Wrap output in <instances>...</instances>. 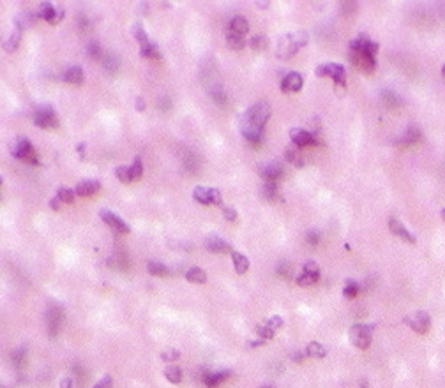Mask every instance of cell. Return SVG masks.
I'll return each instance as SVG.
<instances>
[{"instance_id": "obj_1", "label": "cell", "mask_w": 445, "mask_h": 388, "mask_svg": "<svg viewBox=\"0 0 445 388\" xmlns=\"http://www.w3.org/2000/svg\"><path fill=\"white\" fill-rule=\"evenodd\" d=\"M307 39L309 37H307V34L304 30L286 34L285 37L279 39L276 55H278L279 59H292V57L299 52V48H302V46L307 44Z\"/></svg>"}, {"instance_id": "obj_2", "label": "cell", "mask_w": 445, "mask_h": 388, "mask_svg": "<svg viewBox=\"0 0 445 388\" xmlns=\"http://www.w3.org/2000/svg\"><path fill=\"white\" fill-rule=\"evenodd\" d=\"M64 307L59 304V302H48L46 305V312H45V321H46V328H48V335L50 339H57L62 330L64 325Z\"/></svg>"}, {"instance_id": "obj_3", "label": "cell", "mask_w": 445, "mask_h": 388, "mask_svg": "<svg viewBox=\"0 0 445 388\" xmlns=\"http://www.w3.org/2000/svg\"><path fill=\"white\" fill-rule=\"evenodd\" d=\"M269 118H271V106H269V103H265V101H260V103L253 104V106L246 111L242 122L253 125V127L263 129L265 124L269 122Z\"/></svg>"}, {"instance_id": "obj_4", "label": "cell", "mask_w": 445, "mask_h": 388, "mask_svg": "<svg viewBox=\"0 0 445 388\" xmlns=\"http://www.w3.org/2000/svg\"><path fill=\"white\" fill-rule=\"evenodd\" d=\"M376 53H378V44H376L375 41H371L364 52H357V53L351 52V62H353L359 69L364 71V73H373L376 67V60H375Z\"/></svg>"}, {"instance_id": "obj_5", "label": "cell", "mask_w": 445, "mask_h": 388, "mask_svg": "<svg viewBox=\"0 0 445 388\" xmlns=\"http://www.w3.org/2000/svg\"><path fill=\"white\" fill-rule=\"evenodd\" d=\"M317 76L318 78H332L336 88L346 87V71L341 64H322L317 67Z\"/></svg>"}, {"instance_id": "obj_6", "label": "cell", "mask_w": 445, "mask_h": 388, "mask_svg": "<svg viewBox=\"0 0 445 388\" xmlns=\"http://www.w3.org/2000/svg\"><path fill=\"white\" fill-rule=\"evenodd\" d=\"M11 152H13V156L16 157V159L23 161V163L34 164V166H37V164H39L37 152H35L34 147H32V143L28 141L27 138L18 139V141L13 145V149H11Z\"/></svg>"}, {"instance_id": "obj_7", "label": "cell", "mask_w": 445, "mask_h": 388, "mask_svg": "<svg viewBox=\"0 0 445 388\" xmlns=\"http://www.w3.org/2000/svg\"><path fill=\"white\" fill-rule=\"evenodd\" d=\"M373 339V325H353L350 328V341L359 350H368Z\"/></svg>"}, {"instance_id": "obj_8", "label": "cell", "mask_w": 445, "mask_h": 388, "mask_svg": "<svg viewBox=\"0 0 445 388\" xmlns=\"http://www.w3.org/2000/svg\"><path fill=\"white\" fill-rule=\"evenodd\" d=\"M34 122H35V125L41 129H57L59 127V118H57L53 108L48 106V104H42V106L37 108Z\"/></svg>"}, {"instance_id": "obj_9", "label": "cell", "mask_w": 445, "mask_h": 388, "mask_svg": "<svg viewBox=\"0 0 445 388\" xmlns=\"http://www.w3.org/2000/svg\"><path fill=\"white\" fill-rule=\"evenodd\" d=\"M405 325L410 326L414 332L421 333V335H426V333L429 332V328H431V318H429L428 312L419 311L412 316H407V318H405Z\"/></svg>"}, {"instance_id": "obj_10", "label": "cell", "mask_w": 445, "mask_h": 388, "mask_svg": "<svg viewBox=\"0 0 445 388\" xmlns=\"http://www.w3.org/2000/svg\"><path fill=\"white\" fill-rule=\"evenodd\" d=\"M290 138H292V143L297 149L309 145H322V139L318 138V134H313V132L306 131V129H292L290 131Z\"/></svg>"}, {"instance_id": "obj_11", "label": "cell", "mask_w": 445, "mask_h": 388, "mask_svg": "<svg viewBox=\"0 0 445 388\" xmlns=\"http://www.w3.org/2000/svg\"><path fill=\"white\" fill-rule=\"evenodd\" d=\"M193 198L195 201L202 205H221L223 203V198L221 192L214 187H203V185H198V187L193 191Z\"/></svg>"}, {"instance_id": "obj_12", "label": "cell", "mask_w": 445, "mask_h": 388, "mask_svg": "<svg viewBox=\"0 0 445 388\" xmlns=\"http://www.w3.org/2000/svg\"><path fill=\"white\" fill-rule=\"evenodd\" d=\"M258 171L265 178V182H278L279 178L285 177V166L281 161H271V163L260 164Z\"/></svg>"}, {"instance_id": "obj_13", "label": "cell", "mask_w": 445, "mask_h": 388, "mask_svg": "<svg viewBox=\"0 0 445 388\" xmlns=\"http://www.w3.org/2000/svg\"><path fill=\"white\" fill-rule=\"evenodd\" d=\"M318 279H320V267H318L315 261H306V263H304V267H302V274H300L295 281H297V284H299V286L307 288V286L318 282Z\"/></svg>"}, {"instance_id": "obj_14", "label": "cell", "mask_w": 445, "mask_h": 388, "mask_svg": "<svg viewBox=\"0 0 445 388\" xmlns=\"http://www.w3.org/2000/svg\"><path fill=\"white\" fill-rule=\"evenodd\" d=\"M42 20H46L50 25H59L64 20V7L62 6H53L52 2H41V9H39Z\"/></svg>"}, {"instance_id": "obj_15", "label": "cell", "mask_w": 445, "mask_h": 388, "mask_svg": "<svg viewBox=\"0 0 445 388\" xmlns=\"http://www.w3.org/2000/svg\"><path fill=\"white\" fill-rule=\"evenodd\" d=\"M389 229H390V233H392V235L399 236L401 240H405V242L410 244V246H414V244L417 242V240H415V236L410 233V229H407V226H405L399 219L390 217L389 219Z\"/></svg>"}, {"instance_id": "obj_16", "label": "cell", "mask_w": 445, "mask_h": 388, "mask_svg": "<svg viewBox=\"0 0 445 388\" xmlns=\"http://www.w3.org/2000/svg\"><path fill=\"white\" fill-rule=\"evenodd\" d=\"M205 247H207V251H210V253H216V254L233 253L232 246H230L225 238H221L219 235H209V236H207Z\"/></svg>"}, {"instance_id": "obj_17", "label": "cell", "mask_w": 445, "mask_h": 388, "mask_svg": "<svg viewBox=\"0 0 445 388\" xmlns=\"http://www.w3.org/2000/svg\"><path fill=\"white\" fill-rule=\"evenodd\" d=\"M99 215H101V219L110 226L111 229H115V231H118V233H129L127 222L122 221L117 214H113V212H110V210H101L99 212Z\"/></svg>"}, {"instance_id": "obj_18", "label": "cell", "mask_w": 445, "mask_h": 388, "mask_svg": "<svg viewBox=\"0 0 445 388\" xmlns=\"http://www.w3.org/2000/svg\"><path fill=\"white\" fill-rule=\"evenodd\" d=\"M240 132H242V136L251 145H260L263 141V129L253 127V125L246 124V122H240Z\"/></svg>"}, {"instance_id": "obj_19", "label": "cell", "mask_w": 445, "mask_h": 388, "mask_svg": "<svg viewBox=\"0 0 445 388\" xmlns=\"http://www.w3.org/2000/svg\"><path fill=\"white\" fill-rule=\"evenodd\" d=\"M304 85V78L299 73H288L281 81V90L283 92H299Z\"/></svg>"}, {"instance_id": "obj_20", "label": "cell", "mask_w": 445, "mask_h": 388, "mask_svg": "<svg viewBox=\"0 0 445 388\" xmlns=\"http://www.w3.org/2000/svg\"><path fill=\"white\" fill-rule=\"evenodd\" d=\"M228 376H230V371H225V369H223V371H205L202 374V379L209 388H216L219 386Z\"/></svg>"}, {"instance_id": "obj_21", "label": "cell", "mask_w": 445, "mask_h": 388, "mask_svg": "<svg viewBox=\"0 0 445 388\" xmlns=\"http://www.w3.org/2000/svg\"><path fill=\"white\" fill-rule=\"evenodd\" d=\"M99 189H101V182L99 180H81L80 184L76 185V194L78 196L88 198V196H94Z\"/></svg>"}, {"instance_id": "obj_22", "label": "cell", "mask_w": 445, "mask_h": 388, "mask_svg": "<svg viewBox=\"0 0 445 388\" xmlns=\"http://www.w3.org/2000/svg\"><path fill=\"white\" fill-rule=\"evenodd\" d=\"M422 139V132L419 129V125H410L405 132L403 138L397 139V145H415Z\"/></svg>"}, {"instance_id": "obj_23", "label": "cell", "mask_w": 445, "mask_h": 388, "mask_svg": "<svg viewBox=\"0 0 445 388\" xmlns=\"http://www.w3.org/2000/svg\"><path fill=\"white\" fill-rule=\"evenodd\" d=\"M261 198H263L265 201H271V203H276V201L283 200L276 182H265V184L261 185Z\"/></svg>"}, {"instance_id": "obj_24", "label": "cell", "mask_w": 445, "mask_h": 388, "mask_svg": "<svg viewBox=\"0 0 445 388\" xmlns=\"http://www.w3.org/2000/svg\"><path fill=\"white\" fill-rule=\"evenodd\" d=\"M64 80L71 85H81L83 83V69L80 66H73L69 69H66L64 73Z\"/></svg>"}, {"instance_id": "obj_25", "label": "cell", "mask_w": 445, "mask_h": 388, "mask_svg": "<svg viewBox=\"0 0 445 388\" xmlns=\"http://www.w3.org/2000/svg\"><path fill=\"white\" fill-rule=\"evenodd\" d=\"M186 279H188L189 282H193V284H203V282H207V274L203 268L193 267L186 272Z\"/></svg>"}, {"instance_id": "obj_26", "label": "cell", "mask_w": 445, "mask_h": 388, "mask_svg": "<svg viewBox=\"0 0 445 388\" xmlns=\"http://www.w3.org/2000/svg\"><path fill=\"white\" fill-rule=\"evenodd\" d=\"M230 30L239 35H246L249 32V23H247V20L244 16H235L230 21Z\"/></svg>"}, {"instance_id": "obj_27", "label": "cell", "mask_w": 445, "mask_h": 388, "mask_svg": "<svg viewBox=\"0 0 445 388\" xmlns=\"http://www.w3.org/2000/svg\"><path fill=\"white\" fill-rule=\"evenodd\" d=\"M103 66L110 74H117L118 67H120V59H118L117 53H106L103 57Z\"/></svg>"}, {"instance_id": "obj_28", "label": "cell", "mask_w": 445, "mask_h": 388, "mask_svg": "<svg viewBox=\"0 0 445 388\" xmlns=\"http://www.w3.org/2000/svg\"><path fill=\"white\" fill-rule=\"evenodd\" d=\"M232 260H233V267H235L237 274H246L247 268H249V260H247L244 254L235 253V251L232 253Z\"/></svg>"}, {"instance_id": "obj_29", "label": "cell", "mask_w": 445, "mask_h": 388, "mask_svg": "<svg viewBox=\"0 0 445 388\" xmlns=\"http://www.w3.org/2000/svg\"><path fill=\"white\" fill-rule=\"evenodd\" d=\"M108 265L111 268H115V270H125L129 267V260L124 253H115L108 260Z\"/></svg>"}, {"instance_id": "obj_30", "label": "cell", "mask_w": 445, "mask_h": 388, "mask_svg": "<svg viewBox=\"0 0 445 388\" xmlns=\"http://www.w3.org/2000/svg\"><path fill=\"white\" fill-rule=\"evenodd\" d=\"M132 35H135V39L138 41L140 46H145V44H149V42H150L149 35H147L145 27H143L142 21H136V23L132 25Z\"/></svg>"}, {"instance_id": "obj_31", "label": "cell", "mask_w": 445, "mask_h": 388, "mask_svg": "<svg viewBox=\"0 0 445 388\" xmlns=\"http://www.w3.org/2000/svg\"><path fill=\"white\" fill-rule=\"evenodd\" d=\"M140 55L145 57V59H154V60L161 59L159 48H157L156 42H149V44H145V46H140Z\"/></svg>"}, {"instance_id": "obj_32", "label": "cell", "mask_w": 445, "mask_h": 388, "mask_svg": "<svg viewBox=\"0 0 445 388\" xmlns=\"http://www.w3.org/2000/svg\"><path fill=\"white\" fill-rule=\"evenodd\" d=\"M11 360H13V365L16 369H23L25 364H27V350H25L23 346L14 350L13 353H11Z\"/></svg>"}, {"instance_id": "obj_33", "label": "cell", "mask_w": 445, "mask_h": 388, "mask_svg": "<svg viewBox=\"0 0 445 388\" xmlns=\"http://www.w3.org/2000/svg\"><path fill=\"white\" fill-rule=\"evenodd\" d=\"M164 378L170 383H173V385H179L182 381V369L177 367V365H168L164 369Z\"/></svg>"}, {"instance_id": "obj_34", "label": "cell", "mask_w": 445, "mask_h": 388, "mask_svg": "<svg viewBox=\"0 0 445 388\" xmlns=\"http://www.w3.org/2000/svg\"><path fill=\"white\" fill-rule=\"evenodd\" d=\"M147 270H149L150 275H156V277H164V275L170 274V268L164 267V265L159 263V261H149Z\"/></svg>"}, {"instance_id": "obj_35", "label": "cell", "mask_w": 445, "mask_h": 388, "mask_svg": "<svg viewBox=\"0 0 445 388\" xmlns=\"http://www.w3.org/2000/svg\"><path fill=\"white\" fill-rule=\"evenodd\" d=\"M226 42L232 50H242L246 46V41H244V35H239L235 32H226Z\"/></svg>"}, {"instance_id": "obj_36", "label": "cell", "mask_w": 445, "mask_h": 388, "mask_svg": "<svg viewBox=\"0 0 445 388\" xmlns=\"http://www.w3.org/2000/svg\"><path fill=\"white\" fill-rule=\"evenodd\" d=\"M306 355L307 357H313V358H324L325 355H327V350H325L320 343H317V341H311V343L307 344Z\"/></svg>"}, {"instance_id": "obj_37", "label": "cell", "mask_w": 445, "mask_h": 388, "mask_svg": "<svg viewBox=\"0 0 445 388\" xmlns=\"http://www.w3.org/2000/svg\"><path fill=\"white\" fill-rule=\"evenodd\" d=\"M200 168H202V163H200V157L195 156V154H189V156L184 159V170L189 171L191 175H195L196 171H200Z\"/></svg>"}, {"instance_id": "obj_38", "label": "cell", "mask_w": 445, "mask_h": 388, "mask_svg": "<svg viewBox=\"0 0 445 388\" xmlns=\"http://www.w3.org/2000/svg\"><path fill=\"white\" fill-rule=\"evenodd\" d=\"M34 23V14L32 13H23L20 14V16L14 18V25H16V30H23V28L30 27V25Z\"/></svg>"}, {"instance_id": "obj_39", "label": "cell", "mask_w": 445, "mask_h": 388, "mask_svg": "<svg viewBox=\"0 0 445 388\" xmlns=\"http://www.w3.org/2000/svg\"><path fill=\"white\" fill-rule=\"evenodd\" d=\"M20 39H21V32L20 30H14L13 34H11V37L7 39L6 42H4V50H6L7 53L16 52L18 44H20Z\"/></svg>"}, {"instance_id": "obj_40", "label": "cell", "mask_w": 445, "mask_h": 388, "mask_svg": "<svg viewBox=\"0 0 445 388\" xmlns=\"http://www.w3.org/2000/svg\"><path fill=\"white\" fill-rule=\"evenodd\" d=\"M249 44H251V50H253V52H263V50L269 46V39L265 37V35L258 34V35H254V37L251 39Z\"/></svg>"}, {"instance_id": "obj_41", "label": "cell", "mask_w": 445, "mask_h": 388, "mask_svg": "<svg viewBox=\"0 0 445 388\" xmlns=\"http://www.w3.org/2000/svg\"><path fill=\"white\" fill-rule=\"evenodd\" d=\"M115 175H117V178L122 182V184H129V182H132L131 168H127V166H117L115 168Z\"/></svg>"}, {"instance_id": "obj_42", "label": "cell", "mask_w": 445, "mask_h": 388, "mask_svg": "<svg viewBox=\"0 0 445 388\" xmlns=\"http://www.w3.org/2000/svg\"><path fill=\"white\" fill-rule=\"evenodd\" d=\"M209 94L214 101H216V104H219V106H226V104H228V95H226V92L223 90V87L214 88V90H210Z\"/></svg>"}, {"instance_id": "obj_43", "label": "cell", "mask_w": 445, "mask_h": 388, "mask_svg": "<svg viewBox=\"0 0 445 388\" xmlns=\"http://www.w3.org/2000/svg\"><path fill=\"white\" fill-rule=\"evenodd\" d=\"M87 55L91 57V59H94V60H99V59H103V50H101V44H99L98 41H92V42H88V46H87Z\"/></svg>"}, {"instance_id": "obj_44", "label": "cell", "mask_w": 445, "mask_h": 388, "mask_svg": "<svg viewBox=\"0 0 445 388\" xmlns=\"http://www.w3.org/2000/svg\"><path fill=\"white\" fill-rule=\"evenodd\" d=\"M131 175H132V180H140L143 175V163H142V157H136L135 163L131 166Z\"/></svg>"}, {"instance_id": "obj_45", "label": "cell", "mask_w": 445, "mask_h": 388, "mask_svg": "<svg viewBox=\"0 0 445 388\" xmlns=\"http://www.w3.org/2000/svg\"><path fill=\"white\" fill-rule=\"evenodd\" d=\"M161 358H163L164 362H177L179 358H181V351L175 350V348H170V350H164L163 353H161Z\"/></svg>"}, {"instance_id": "obj_46", "label": "cell", "mask_w": 445, "mask_h": 388, "mask_svg": "<svg viewBox=\"0 0 445 388\" xmlns=\"http://www.w3.org/2000/svg\"><path fill=\"white\" fill-rule=\"evenodd\" d=\"M57 198H59L62 203H73L74 201V192L67 187H60L59 192H57Z\"/></svg>"}, {"instance_id": "obj_47", "label": "cell", "mask_w": 445, "mask_h": 388, "mask_svg": "<svg viewBox=\"0 0 445 388\" xmlns=\"http://www.w3.org/2000/svg\"><path fill=\"white\" fill-rule=\"evenodd\" d=\"M357 293H359V286H357V282L355 281H350V279H348L346 281V286H344V289H343V295L346 298H355L357 297Z\"/></svg>"}, {"instance_id": "obj_48", "label": "cell", "mask_w": 445, "mask_h": 388, "mask_svg": "<svg viewBox=\"0 0 445 388\" xmlns=\"http://www.w3.org/2000/svg\"><path fill=\"white\" fill-rule=\"evenodd\" d=\"M382 99H383V103L389 104V106H399V104H401V99H399V97L394 94V92H390V90H385V92H383V94H382Z\"/></svg>"}, {"instance_id": "obj_49", "label": "cell", "mask_w": 445, "mask_h": 388, "mask_svg": "<svg viewBox=\"0 0 445 388\" xmlns=\"http://www.w3.org/2000/svg\"><path fill=\"white\" fill-rule=\"evenodd\" d=\"M256 333L260 335V339H263V341H271L272 337H274V330H272L271 326H267V325L256 326Z\"/></svg>"}, {"instance_id": "obj_50", "label": "cell", "mask_w": 445, "mask_h": 388, "mask_svg": "<svg viewBox=\"0 0 445 388\" xmlns=\"http://www.w3.org/2000/svg\"><path fill=\"white\" fill-rule=\"evenodd\" d=\"M306 240H307V244H311V246H318V242H320V231L311 229V231L306 235Z\"/></svg>"}, {"instance_id": "obj_51", "label": "cell", "mask_w": 445, "mask_h": 388, "mask_svg": "<svg viewBox=\"0 0 445 388\" xmlns=\"http://www.w3.org/2000/svg\"><path fill=\"white\" fill-rule=\"evenodd\" d=\"M267 326H271V328L276 332V330L283 326V318H279V316H272V318H269Z\"/></svg>"}, {"instance_id": "obj_52", "label": "cell", "mask_w": 445, "mask_h": 388, "mask_svg": "<svg viewBox=\"0 0 445 388\" xmlns=\"http://www.w3.org/2000/svg\"><path fill=\"white\" fill-rule=\"evenodd\" d=\"M92 388H113V381H111V378L106 374V376H103V379H99Z\"/></svg>"}, {"instance_id": "obj_53", "label": "cell", "mask_w": 445, "mask_h": 388, "mask_svg": "<svg viewBox=\"0 0 445 388\" xmlns=\"http://www.w3.org/2000/svg\"><path fill=\"white\" fill-rule=\"evenodd\" d=\"M223 214H225V219H228V221H237V210L232 207H223Z\"/></svg>"}, {"instance_id": "obj_54", "label": "cell", "mask_w": 445, "mask_h": 388, "mask_svg": "<svg viewBox=\"0 0 445 388\" xmlns=\"http://www.w3.org/2000/svg\"><path fill=\"white\" fill-rule=\"evenodd\" d=\"M157 106H159L161 110H163L164 113H166V111H170V110H171V101L168 99V97H163V99L159 101V104H157Z\"/></svg>"}, {"instance_id": "obj_55", "label": "cell", "mask_w": 445, "mask_h": 388, "mask_svg": "<svg viewBox=\"0 0 445 388\" xmlns=\"http://www.w3.org/2000/svg\"><path fill=\"white\" fill-rule=\"evenodd\" d=\"M135 108H136V111H143V110H145V99H143V97H136Z\"/></svg>"}, {"instance_id": "obj_56", "label": "cell", "mask_w": 445, "mask_h": 388, "mask_svg": "<svg viewBox=\"0 0 445 388\" xmlns=\"http://www.w3.org/2000/svg\"><path fill=\"white\" fill-rule=\"evenodd\" d=\"M290 270H292V267H290L288 263H283L281 267H279V275H285V277H288Z\"/></svg>"}, {"instance_id": "obj_57", "label": "cell", "mask_w": 445, "mask_h": 388, "mask_svg": "<svg viewBox=\"0 0 445 388\" xmlns=\"http://www.w3.org/2000/svg\"><path fill=\"white\" fill-rule=\"evenodd\" d=\"M60 388H74V379L73 378L62 379V383H60Z\"/></svg>"}, {"instance_id": "obj_58", "label": "cell", "mask_w": 445, "mask_h": 388, "mask_svg": "<svg viewBox=\"0 0 445 388\" xmlns=\"http://www.w3.org/2000/svg\"><path fill=\"white\" fill-rule=\"evenodd\" d=\"M50 208H52V210H59V208H60V200H59V198H53V200H50Z\"/></svg>"}, {"instance_id": "obj_59", "label": "cell", "mask_w": 445, "mask_h": 388, "mask_svg": "<svg viewBox=\"0 0 445 388\" xmlns=\"http://www.w3.org/2000/svg\"><path fill=\"white\" fill-rule=\"evenodd\" d=\"M292 360H293V362H300V360H302V353H300V351L293 353V355H292Z\"/></svg>"}, {"instance_id": "obj_60", "label": "cell", "mask_w": 445, "mask_h": 388, "mask_svg": "<svg viewBox=\"0 0 445 388\" xmlns=\"http://www.w3.org/2000/svg\"><path fill=\"white\" fill-rule=\"evenodd\" d=\"M85 149H87V147H85V143H80V145H78V152L81 154V157H83V152H85Z\"/></svg>"}, {"instance_id": "obj_61", "label": "cell", "mask_w": 445, "mask_h": 388, "mask_svg": "<svg viewBox=\"0 0 445 388\" xmlns=\"http://www.w3.org/2000/svg\"><path fill=\"white\" fill-rule=\"evenodd\" d=\"M359 388H369V385H368V383H364V381H362L361 385H359Z\"/></svg>"}, {"instance_id": "obj_62", "label": "cell", "mask_w": 445, "mask_h": 388, "mask_svg": "<svg viewBox=\"0 0 445 388\" xmlns=\"http://www.w3.org/2000/svg\"><path fill=\"white\" fill-rule=\"evenodd\" d=\"M442 217L445 219V208H443V210H442Z\"/></svg>"}, {"instance_id": "obj_63", "label": "cell", "mask_w": 445, "mask_h": 388, "mask_svg": "<svg viewBox=\"0 0 445 388\" xmlns=\"http://www.w3.org/2000/svg\"><path fill=\"white\" fill-rule=\"evenodd\" d=\"M261 388H272V386H269V385H265V386H261Z\"/></svg>"}]
</instances>
